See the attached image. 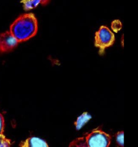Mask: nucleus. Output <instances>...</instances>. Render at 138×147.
I'll return each instance as SVG.
<instances>
[{"mask_svg": "<svg viewBox=\"0 0 138 147\" xmlns=\"http://www.w3.org/2000/svg\"><path fill=\"white\" fill-rule=\"evenodd\" d=\"M37 20L33 13L20 15L10 26V32L19 42L32 38L37 34Z\"/></svg>", "mask_w": 138, "mask_h": 147, "instance_id": "f257e3e1", "label": "nucleus"}, {"mask_svg": "<svg viewBox=\"0 0 138 147\" xmlns=\"http://www.w3.org/2000/svg\"><path fill=\"white\" fill-rule=\"evenodd\" d=\"M115 40L114 34L105 26H101L96 32L94 45L99 48V54L104 53L105 49L113 45Z\"/></svg>", "mask_w": 138, "mask_h": 147, "instance_id": "f03ea898", "label": "nucleus"}, {"mask_svg": "<svg viewBox=\"0 0 138 147\" xmlns=\"http://www.w3.org/2000/svg\"><path fill=\"white\" fill-rule=\"evenodd\" d=\"M85 138L89 147H109L111 143L110 136L99 130L92 131Z\"/></svg>", "mask_w": 138, "mask_h": 147, "instance_id": "7ed1b4c3", "label": "nucleus"}, {"mask_svg": "<svg viewBox=\"0 0 138 147\" xmlns=\"http://www.w3.org/2000/svg\"><path fill=\"white\" fill-rule=\"evenodd\" d=\"M18 41L10 31L0 33V53L11 51L18 45Z\"/></svg>", "mask_w": 138, "mask_h": 147, "instance_id": "20e7f679", "label": "nucleus"}, {"mask_svg": "<svg viewBox=\"0 0 138 147\" xmlns=\"http://www.w3.org/2000/svg\"><path fill=\"white\" fill-rule=\"evenodd\" d=\"M20 147H48L47 143L38 137H31L19 144Z\"/></svg>", "mask_w": 138, "mask_h": 147, "instance_id": "39448f33", "label": "nucleus"}, {"mask_svg": "<svg viewBox=\"0 0 138 147\" xmlns=\"http://www.w3.org/2000/svg\"><path fill=\"white\" fill-rule=\"evenodd\" d=\"M50 0H22L21 2L23 5L25 10H30L37 7L39 5H46Z\"/></svg>", "mask_w": 138, "mask_h": 147, "instance_id": "423d86ee", "label": "nucleus"}, {"mask_svg": "<svg viewBox=\"0 0 138 147\" xmlns=\"http://www.w3.org/2000/svg\"><path fill=\"white\" fill-rule=\"evenodd\" d=\"M69 147H89L85 137L75 139L69 145Z\"/></svg>", "mask_w": 138, "mask_h": 147, "instance_id": "0eeeda50", "label": "nucleus"}, {"mask_svg": "<svg viewBox=\"0 0 138 147\" xmlns=\"http://www.w3.org/2000/svg\"><path fill=\"white\" fill-rule=\"evenodd\" d=\"M90 118V117L87 114V113H84L80 117H79L77 119V122H76V127L77 129L80 128L82 127V126Z\"/></svg>", "mask_w": 138, "mask_h": 147, "instance_id": "6e6552de", "label": "nucleus"}, {"mask_svg": "<svg viewBox=\"0 0 138 147\" xmlns=\"http://www.w3.org/2000/svg\"><path fill=\"white\" fill-rule=\"evenodd\" d=\"M10 141L2 134L0 135V147H10Z\"/></svg>", "mask_w": 138, "mask_h": 147, "instance_id": "1a4fd4ad", "label": "nucleus"}, {"mask_svg": "<svg viewBox=\"0 0 138 147\" xmlns=\"http://www.w3.org/2000/svg\"><path fill=\"white\" fill-rule=\"evenodd\" d=\"M116 142L121 146H124V132L120 131L116 134Z\"/></svg>", "mask_w": 138, "mask_h": 147, "instance_id": "9d476101", "label": "nucleus"}, {"mask_svg": "<svg viewBox=\"0 0 138 147\" xmlns=\"http://www.w3.org/2000/svg\"><path fill=\"white\" fill-rule=\"evenodd\" d=\"M112 28L114 31L117 32L121 28V22L119 20H116V21H113L112 24Z\"/></svg>", "mask_w": 138, "mask_h": 147, "instance_id": "9b49d317", "label": "nucleus"}, {"mask_svg": "<svg viewBox=\"0 0 138 147\" xmlns=\"http://www.w3.org/2000/svg\"><path fill=\"white\" fill-rule=\"evenodd\" d=\"M4 129V119L2 114H0V135L3 134Z\"/></svg>", "mask_w": 138, "mask_h": 147, "instance_id": "f8f14e48", "label": "nucleus"}]
</instances>
